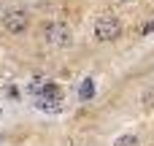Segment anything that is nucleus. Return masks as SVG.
Instances as JSON below:
<instances>
[{
	"label": "nucleus",
	"mask_w": 154,
	"mask_h": 146,
	"mask_svg": "<svg viewBox=\"0 0 154 146\" xmlns=\"http://www.w3.org/2000/svg\"><path fill=\"white\" fill-rule=\"evenodd\" d=\"M0 3H3V0H0Z\"/></svg>",
	"instance_id": "6"
},
{
	"label": "nucleus",
	"mask_w": 154,
	"mask_h": 146,
	"mask_svg": "<svg viewBox=\"0 0 154 146\" xmlns=\"http://www.w3.org/2000/svg\"><path fill=\"white\" fill-rule=\"evenodd\" d=\"M119 35H122V22H119L116 16L103 14V16L95 19V38H97V41L111 43V41H116Z\"/></svg>",
	"instance_id": "2"
},
{
	"label": "nucleus",
	"mask_w": 154,
	"mask_h": 146,
	"mask_svg": "<svg viewBox=\"0 0 154 146\" xmlns=\"http://www.w3.org/2000/svg\"><path fill=\"white\" fill-rule=\"evenodd\" d=\"M122 3H130V0H122Z\"/></svg>",
	"instance_id": "5"
},
{
	"label": "nucleus",
	"mask_w": 154,
	"mask_h": 146,
	"mask_svg": "<svg viewBox=\"0 0 154 146\" xmlns=\"http://www.w3.org/2000/svg\"><path fill=\"white\" fill-rule=\"evenodd\" d=\"M43 41H46L49 46L65 49V46L73 43V30H70L68 24H62V22H46V24H43Z\"/></svg>",
	"instance_id": "1"
},
{
	"label": "nucleus",
	"mask_w": 154,
	"mask_h": 146,
	"mask_svg": "<svg viewBox=\"0 0 154 146\" xmlns=\"http://www.w3.org/2000/svg\"><path fill=\"white\" fill-rule=\"evenodd\" d=\"M114 146H141V144H138V138H135V135H130V133H127V135H119V138L114 141Z\"/></svg>",
	"instance_id": "4"
},
{
	"label": "nucleus",
	"mask_w": 154,
	"mask_h": 146,
	"mask_svg": "<svg viewBox=\"0 0 154 146\" xmlns=\"http://www.w3.org/2000/svg\"><path fill=\"white\" fill-rule=\"evenodd\" d=\"M0 24L11 33V35H22L30 24V14L24 8H8L3 16H0Z\"/></svg>",
	"instance_id": "3"
}]
</instances>
